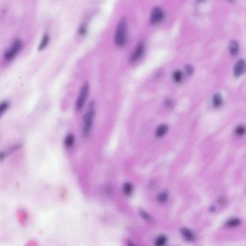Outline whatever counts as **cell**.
Wrapping results in <instances>:
<instances>
[{
	"label": "cell",
	"instance_id": "2",
	"mask_svg": "<svg viewBox=\"0 0 246 246\" xmlns=\"http://www.w3.org/2000/svg\"><path fill=\"white\" fill-rule=\"evenodd\" d=\"M95 113V103L94 101H92L89 103L88 109L83 117V134L85 137H88L91 132Z\"/></svg>",
	"mask_w": 246,
	"mask_h": 246
},
{
	"label": "cell",
	"instance_id": "19",
	"mask_svg": "<svg viewBox=\"0 0 246 246\" xmlns=\"http://www.w3.org/2000/svg\"><path fill=\"white\" fill-rule=\"evenodd\" d=\"M166 242H167V238L164 235H161L160 237H158V239L156 240L155 244L156 245L162 246L163 245H165Z\"/></svg>",
	"mask_w": 246,
	"mask_h": 246
},
{
	"label": "cell",
	"instance_id": "14",
	"mask_svg": "<svg viewBox=\"0 0 246 246\" xmlns=\"http://www.w3.org/2000/svg\"><path fill=\"white\" fill-rule=\"evenodd\" d=\"M123 190H124V194L127 195V196H129L132 194V191H133V186L131 183H126L124 185V187H123Z\"/></svg>",
	"mask_w": 246,
	"mask_h": 246
},
{
	"label": "cell",
	"instance_id": "11",
	"mask_svg": "<svg viewBox=\"0 0 246 246\" xmlns=\"http://www.w3.org/2000/svg\"><path fill=\"white\" fill-rule=\"evenodd\" d=\"M74 141H75V139H74V136L72 134H69L68 135H67L66 138L64 139V145L67 148H70L73 146V144H74Z\"/></svg>",
	"mask_w": 246,
	"mask_h": 246
},
{
	"label": "cell",
	"instance_id": "5",
	"mask_svg": "<svg viewBox=\"0 0 246 246\" xmlns=\"http://www.w3.org/2000/svg\"><path fill=\"white\" fill-rule=\"evenodd\" d=\"M164 18V13L163 9L158 7H155L152 9L150 14V23L152 24L158 23Z\"/></svg>",
	"mask_w": 246,
	"mask_h": 246
},
{
	"label": "cell",
	"instance_id": "21",
	"mask_svg": "<svg viewBox=\"0 0 246 246\" xmlns=\"http://www.w3.org/2000/svg\"><path fill=\"white\" fill-rule=\"evenodd\" d=\"M245 130L244 127H243V126H239L236 128L235 133H236V134L238 135V136H243V135L245 134Z\"/></svg>",
	"mask_w": 246,
	"mask_h": 246
},
{
	"label": "cell",
	"instance_id": "6",
	"mask_svg": "<svg viewBox=\"0 0 246 246\" xmlns=\"http://www.w3.org/2000/svg\"><path fill=\"white\" fill-rule=\"evenodd\" d=\"M144 50V43L140 42L138 43V45L136 46V49L134 51L133 54H131V57H130V62H134L138 60L139 58L142 56V55L143 54Z\"/></svg>",
	"mask_w": 246,
	"mask_h": 246
},
{
	"label": "cell",
	"instance_id": "18",
	"mask_svg": "<svg viewBox=\"0 0 246 246\" xmlns=\"http://www.w3.org/2000/svg\"><path fill=\"white\" fill-rule=\"evenodd\" d=\"M173 78L176 83H180L182 80L183 78V74L180 71H175L173 74Z\"/></svg>",
	"mask_w": 246,
	"mask_h": 246
},
{
	"label": "cell",
	"instance_id": "24",
	"mask_svg": "<svg viewBox=\"0 0 246 246\" xmlns=\"http://www.w3.org/2000/svg\"><path fill=\"white\" fill-rule=\"evenodd\" d=\"M7 155V152L5 151H1L0 152V161H2L4 158H6V156Z\"/></svg>",
	"mask_w": 246,
	"mask_h": 246
},
{
	"label": "cell",
	"instance_id": "9",
	"mask_svg": "<svg viewBox=\"0 0 246 246\" xmlns=\"http://www.w3.org/2000/svg\"><path fill=\"white\" fill-rule=\"evenodd\" d=\"M229 50L233 56H236L239 51V44L236 40H231L229 44Z\"/></svg>",
	"mask_w": 246,
	"mask_h": 246
},
{
	"label": "cell",
	"instance_id": "12",
	"mask_svg": "<svg viewBox=\"0 0 246 246\" xmlns=\"http://www.w3.org/2000/svg\"><path fill=\"white\" fill-rule=\"evenodd\" d=\"M168 126L166 124H162L158 128L156 131V136L157 137H162L168 132Z\"/></svg>",
	"mask_w": 246,
	"mask_h": 246
},
{
	"label": "cell",
	"instance_id": "1",
	"mask_svg": "<svg viewBox=\"0 0 246 246\" xmlns=\"http://www.w3.org/2000/svg\"><path fill=\"white\" fill-rule=\"evenodd\" d=\"M115 43L118 47H123L127 40V20L122 18L118 23L114 38Z\"/></svg>",
	"mask_w": 246,
	"mask_h": 246
},
{
	"label": "cell",
	"instance_id": "16",
	"mask_svg": "<svg viewBox=\"0 0 246 246\" xmlns=\"http://www.w3.org/2000/svg\"><path fill=\"white\" fill-rule=\"evenodd\" d=\"M9 107V102H7V101H4V102H2L0 103V117L4 114V113L5 112L6 110H8Z\"/></svg>",
	"mask_w": 246,
	"mask_h": 246
},
{
	"label": "cell",
	"instance_id": "23",
	"mask_svg": "<svg viewBox=\"0 0 246 246\" xmlns=\"http://www.w3.org/2000/svg\"><path fill=\"white\" fill-rule=\"evenodd\" d=\"M86 31H87V28H86V26L85 25H81L80 28H79V30H78V33L80 35H84V34L86 33Z\"/></svg>",
	"mask_w": 246,
	"mask_h": 246
},
{
	"label": "cell",
	"instance_id": "4",
	"mask_svg": "<svg viewBox=\"0 0 246 246\" xmlns=\"http://www.w3.org/2000/svg\"><path fill=\"white\" fill-rule=\"evenodd\" d=\"M89 90H90V86L88 83H84L82 87L80 92H79L78 100H77L75 108L77 110H80L83 109L85 102L88 99L89 95Z\"/></svg>",
	"mask_w": 246,
	"mask_h": 246
},
{
	"label": "cell",
	"instance_id": "25",
	"mask_svg": "<svg viewBox=\"0 0 246 246\" xmlns=\"http://www.w3.org/2000/svg\"><path fill=\"white\" fill-rule=\"evenodd\" d=\"M229 1H233V0H229Z\"/></svg>",
	"mask_w": 246,
	"mask_h": 246
},
{
	"label": "cell",
	"instance_id": "15",
	"mask_svg": "<svg viewBox=\"0 0 246 246\" xmlns=\"http://www.w3.org/2000/svg\"><path fill=\"white\" fill-rule=\"evenodd\" d=\"M168 198V193L166 190H163V191L160 192L158 196V201L161 202V203H164L167 201Z\"/></svg>",
	"mask_w": 246,
	"mask_h": 246
},
{
	"label": "cell",
	"instance_id": "10",
	"mask_svg": "<svg viewBox=\"0 0 246 246\" xmlns=\"http://www.w3.org/2000/svg\"><path fill=\"white\" fill-rule=\"evenodd\" d=\"M49 43V36L48 34L43 35V36L40 40V42L39 43V46H38V50L42 51L47 47L48 44Z\"/></svg>",
	"mask_w": 246,
	"mask_h": 246
},
{
	"label": "cell",
	"instance_id": "8",
	"mask_svg": "<svg viewBox=\"0 0 246 246\" xmlns=\"http://www.w3.org/2000/svg\"><path fill=\"white\" fill-rule=\"evenodd\" d=\"M180 233H181L182 235L188 241H193L195 239V235L194 233L190 230H189V229L183 227L180 229Z\"/></svg>",
	"mask_w": 246,
	"mask_h": 246
},
{
	"label": "cell",
	"instance_id": "17",
	"mask_svg": "<svg viewBox=\"0 0 246 246\" xmlns=\"http://www.w3.org/2000/svg\"><path fill=\"white\" fill-rule=\"evenodd\" d=\"M240 220L238 219H230V221L227 222V225L228 227H235L238 226L240 224Z\"/></svg>",
	"mask_w": 246,
	"mask_h": 246
},
{
	"label": "cell",
	"instance_id": "7",
	"mask_svg": "<svg viewBox=\"0 0 246 246\" xmlns=\"http://www.w3.org/2000/svg\"><path fill=\"white\" fill-rule=\"evenodd\" d=\"M245 69V61L243 59L239 60V61L235 64V67H234V69H233L234 75L237 77V78L240 77L241 75H243V74H244Z\"/></svg>",
	"mask_w": 246,
	"mask_h": 246
},
{
	"label": "cell",
	"instance_id": "13",
	"mask_svg": "<svg viewBox=\"0 0 246 246\" xmlns=\"http://www.w3.org/2000/svg\"><path fill=\"white\" fill-rule=\"evenodd\" d=\"M213 104L214 106L216 108L220 107L222 104V95L220 93H216L214 94V95L213 96Z\"/></svg>",
	"mask_w": 246,
	"mask_h": 246
},
{
	"label": "cell",
	"instance_id": "22",
	"mask_svg": "<svg viewBox=\"0 0 246 246\" xmlns=\"http://www.w3.org/2000/svg\"><path fill=\"white\" fill-rule=\"evenodd\" d=\"M194 67L190 64H187L186 66H185V72H186L188 75H191V74L194 73Z\"/></svg>",
	"mask_w": 246,
	"mask_h": 246
},
{
	"label": "cell",
	"instance_id": "3",
	"mask_svg": "<svg viewBox=\"0 0 246 246\" xmlns=\"http://www.w3.org/2000/svg\"><path fill=\"white\" fill-rule=\"evenodd\" d=\"M23 48V43L20 40L17 39L14 40L10 46L8 48L4 54V59L7 62H10L13 60L17 55L20 51Z\"/></svg>",
	"mask_w": 246,
	"mask_h": 246
},
{
	"label": "cell",
	"instance_id": "20",
	"mask_svg": "<svg viewBox=\"0 0 246 246\" xmlns=\"http://www.w3.org/2000/svg\"><path fill=\"white\" fill-rule=\"evenodd\" d=\"M139 213H140V215L142 217V218H144L146 221L152 222V217L147 213L145 211L140 209V210H139Z\"/></svg>",
	"mask_w": 246,
	"mask_h": 246
}]
</instances>
